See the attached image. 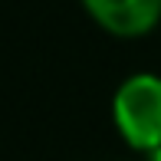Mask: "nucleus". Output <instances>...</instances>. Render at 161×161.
<instances>
[{
  "mask_svg": "<svg viewBox=\"0 0 161 161\" xmlns=\"http://www.w3.org/2000/svg\"><path fill=\"white\" fill-rule=\"evenodd\" d=\"M112 125L119 138L138 155H155L161 148V76L131 72L112 96Z\"/></svg>",
  "mask_w": 161,
  "mask_h": 161,
  "instance_id": "1",
  "label": "nucleus"
},
{
  "mask_svg": "<svg viewBox=\"0 0 161 161\" xmlns=\"http://www.w3.org/2000/svg\"><path fill=\"white\" fill-rule=\"evenodd\" d=\"M89 20L119 40L148 36L161 23V0H82Z\"/></svg>",
  "mask_w": 161,
  "mask_h": 161,
  "instance_id": "2",
  "label": "nucleus"
},
{
  "mask_svg": "<svg viewBox=\"0 0 161 161\" xmlns=\"http://www.w3.org/2000/svg\"><path fill=\"white\" fill-rule=\"evenodd\" d=\"M148 161H161V148L155 151V155H148Z\"/></svg>",
  "mask_w": 161,
  "mask_h": 161,
  "instance_id": "3",
  "label": "nucleus"
}]
</instances>
